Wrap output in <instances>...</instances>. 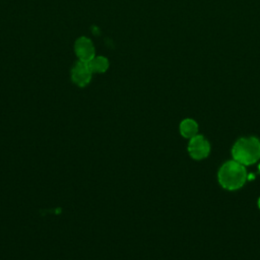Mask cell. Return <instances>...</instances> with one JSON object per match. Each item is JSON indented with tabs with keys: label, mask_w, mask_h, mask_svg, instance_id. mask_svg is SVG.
<instances>
[{
	"label": "cell",
	"mask_w": 260,
	"mask_h": 260,
	"mask_svg": "<svg viewBox=\"0 0 260 260\" xmlns=\"http://www.w3.org/2000/svg\"><path fill=\"white\" fill-rule=\"evenodd\" d=\"M258 205H259V208H260V198H259V200H258Z\"/></svg>",
	"instance_id": "cell-8"
},
{
	"label": "cell",
	"mask_w": 260,
	"mask_h": 260,
	"mask_svg": "<svg viewBox=\"0 0 260 260\" xmlns=\"http://www.w3.org/2000/svg\"><path fill=\"white\" fill-rule=\"evenodd\" d=\"M210 151V144L208 140L202 135H196L190 139L188 144V152L194 159H203L207 157Z\"/></svg>",
	"instance_id": "cell-5"
},
{
	"label": "cell",
	"mask_w": 260,
	"mask_h": 260,
	"mask_svg": "<svg viewBox=\"0 0 260 260\" xmlns=\"http://www.w3.org/2000/svg\"><path fill=\"white\" fill-rule=\"evenodd\" d=\"M258 170H259V173H260V164H259V166H258Z\"/></svg>",
	"instance_id": "cell-9"
},
{
	"label": "cell",
	"mask_w": 260,
	"mask_h": 260,
	"mask_svg": "<svg viewBox=\"0 0 260 260\" xmlns=\"http://www.w3.org/2000/svg\"><path fill=\"white\" fill-rule=\"evenodd\" d=\"M180 129V133L183 137L191 139L194 136L198 135V124L195 120L187 118L184 119L179 126Z\"/></svg>",
	"instance_id": "cell-6"
},
{
	"label": "cell",
	"mask_w": 260,
	"mask_h": 260,
	"mask_svg": "<svg viewBox=\"0 0 260 260\" xmlns=\"http://www.w3.org/2000/svg\"><path fill=\"white\" fill-rule=\"evenodd\" d=\"M88 65L92 73H105L110 67V61L105 56H94L89 62Z\"/></svg>",
	"instance_id": "cell-7"
},
{
	"label": "cell",
	"mask_w": 260,
	"mask_h": 260,
	"mask_svg": "<svg viewBox=\"0 0 260 260\" xmlns=\"http://www.w3.org/2000/svg\"><path fill=\"white\" fill-rule=\"evenodd\" d=\"M70 75H71V80L75 85L79 87H84L90 82L92 77V71L88 63L77 61L72 66Z\"/></svg>",
	"instance_id": "cell-4"
},
{
	"label": "cell",
	"mask_w": 260,
	"mask_h": 260,
	"mask_svg": "<svg viewBox=\"0 0 260 260\" xmlns=\"http://www.w3.org/2000/svg\"><path fill=\"white\" fill-rule=\"evenodd\" d=\"M74 53L78 61L88 63L95 56V48L92 41L87 37H79L74 43Z\"/></svg>",
	"instance_id": "cell-3"
},
{
	"label": "cell",
	"mask_w": 260,
	"mask_h": 260,
	"mask_svg": "<svg viewBox=\"0 0 260 260\" xmlns=\"http://www.w3.org/2000/svg\"><path fill=\"white\" fill-rule=\"evenodd\" d=\"M218 183L226 190L240 189L246 183L248 174L245 166L235 159L224 162L217 174Z\"/></svg>",
	"instance_id": "cell-1"
},
{
	"label": "cell",
	"mask_w": 260,
	"mask_h": 260,
	"mask_svg": "<svg viewBox=\"0 0 260 260\" xmlns=\"http://www.w3.org/2000/svg\"><path fill=\"white\" fill-rule=\"evenodd\" d=\"M232 155L244 166L255 164L260 158V140L254 136L238 139L232 148Z\"/></svg>",
	"instance_id": "cell-2"
}]
</instances>
